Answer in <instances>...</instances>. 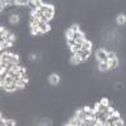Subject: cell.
I'll list each match as a JSON object with an SVG mask.
<instances>
[{
    "label": "cell",
    "instance_id": "3",
    "mask_svg": "<svg viewBox=\"0 0 126 126\" xmlns=\"http://www.w3.org/2000/svg\"><path fill=\"white\" fill-rule=\"evenodd\" d=\"M38 27H39V30L42 32V33H47V32H49V29H50V27H49V24H46V23H42L40 20H39V23H38Z\"/></svg>",
    "mask_w": 126,
    "mask_h": 126
},
{
    "label": "cell",
    "instance_id": "5",
    "mask_svg": "<svg viewBox=\"0 0 126 126\" xmlns=\"http://www.w3.org/2000/svg\"><path fill=\"white\" fill-rule=\"evenodd\" d=\"M3 88H5V91H8V92H14V91L19 90L18 86H16V83H12V85H4Z\"/></svg>",
    "mask_w": 126,
    "mask_h": 126
},
{
    "label": "cell",
    "instance_id": "20",
    "mask_svg": "<svg viewBox=\"0 0 126 126\" xmlns=\"http://www.w3.org/2000/svg\"><path fill=\"white\" fill-rule=\"evenodd\" d=\"M67 44L72 48V47H75L77 43H76V40H75V39H67Z\"/></svg>",
    "mask_w": 126,
    "mask_h": 126
},
{
    "label": "cell",
    "instance_id": "11",
    "mask_svg": "<svg viewBox=\"0 0 126 126\" xmlns=\"http://www.w3.org/2000/svg\"><path fill=\"white\" fill-rule=\"evenodd\" d=\"M91 47H92V43L86 39V42L82 44V50H91Z\"/></svg>",
    "mask_w": 126,
    "mask_h": 126
},
{
    "label": "cell",
    "instance_id": "16",
    "mask_svg": "<svg viewBox=\"0 0 126 126\" xmlns=\"http://www.w3.org/2000/svg\"><path fill=\"white\" fill-rule=\"evenodd\" d=\"M69 29L73 32V33H77V32H81V30H79V25H78V24H73Z\"/></svg>",
    "mask_w": 126,
    "mask_h": 126
},
{
    "label": "cell",
    "instance_id": "14",
    "mask_svg": "<svg viewBox=\"0 0 126 126\" xmlns=\"http://www.w3.org/2000/svg\"><path fill=\"white\" fill-rule=\"evenodd\" d=\"M81 62H82V59H81V57H79L78 54L72 57V63H73V64H79Z\"/></svg>",
    "mask_w": 126,
    "mask_h": 126
},
{
    "label": "cell",
    "instance_id": "22",
    "mask_svg": "<svg viewBox=\"0 0 126 126\" xmlns=\"http://www.w3.org/2000/svg\"><path fill=\"white\" fill-rule=\"evenodd\" d=\"M112 126H125V124H124V121L122 120H119V121H116Z\"/></svg>",
    "mask_w": 126,
    "mask_h": 126
},
{
    "label": "cell",
    "instance_id": "17",
    "mask_svg": "<svg viewBox=\"0 0 126 126\" xmlns=\"http://www.w3.org/2000/svg\"><path fill=\"white\" fill-rule=\"evenodd\" d=\"M28 6L32 9V10H33V12H35V10H38L37 9V6H35V4H34V1H33V0H29V4H28Z\"/></svg>",
    "mask_w": 126,
    "mask_h": 126
},
{
    "label": "cell",
    "instance_id": "7",
    "mask_svg": "<svg viewBox=\"0 0 126 126\" xmlns=\"http://www.w3.org/2000/svg\"><path fill=\"white\" fill-rule=\"evenodd\" d=\"M100 71L101 72H106L110 69V66H109V62H100V66H98Z\"/></svg>",
    "mask_w": 126,
    "mask_h": 126
},
{
    "label": "cell",
    "instance_id": "19",
    "mask_svg": "<svg viewBox=\"0 0 126 126\" xmlns=\"http://www.w3.org/2000/svg\"><path fill=\"white\" fill-rule=\"evenodd\" d=\"M73 34H75V33H73V32H72L71 29H67V30H66V35H67V39H72V38H73Z\"/></svg>",
    "mask_w": 126,
    "mask_h": 126
},
{
    "label": "cell",
    "instance_id": "18",
    "mask_svg": "<svg viewBox=\"0 0 126 126\" xmlns=\"http://www.w3.org/2000/svg\"><path fill=\"white\" fill-rule=\"evenodd\" d=\"M107 58H109V61H111V59H115L117 57H116V53H115V52H109V53H107Z\"/></svg>",
    "mask_w": 126,
    "mask_h": 126
},
{
    "label": "cell",
    "instance_id": "23",
    "mask_svg": "<svg viewBox=\"0 0 126 126\" xmlns=\"http://www.w3.org/2000/svg\"><path fill=\"white\" fill-rule=\"evenodd\" d=\"M30 59H33V61H34V59H38V56H37V54H32V56H30Z\"/></svg>",
    "mask_w": 126,
    "mask_h": 126
},
{
    "label": "cell",
    "instance_id": "12",
    "mask_svg": "<svg viewBox=\"0 0 126 126\" xmlns=\"http://www.w3.org/2000/svg\"><path fill=\"white\" fill-rule=\"evenodd\" d=\"M16 6H27L29 4V0H15Z\"/></svg>",
    "mask_w": 126,
    "mask_h": 126
},
{
    "label": "cell",
    "instance_id": "9",
    "mask_svg": "<svg viewBox=\"0 0 126 126\" xmlns=\"http://www.w3.org/2000/svg\"><path fill=\"white\" fill-rule=\"evenodd\" d=\"M10 23L13 25H16L19 23V15L18 14H12L10 15Z\"/></svg>",
    "mask_w": 126,
    "mask_h": 126
},
{
    "label": "cell",
    "instance_id": "13",
    "mask_svg": "<svg viewBox=\"0 0 126 126\" xmlns=\"http://www.w3.org/2000/svg\"><path fill=\"white\" fill-rule=\"evenodd\" d=\"M27 83H28V81H24V79H19V81H18V83H16V86H18V88L20 90V88H24V87L27 86Z\"/></svg>",
    "mask_w": 126,
    "mask_h": 126
},
{
    "label": "cell",
    "instance_id": "1",
    "mask_svg": "<svg viewBox=\"0 0 126 126\" xmlns=\"http://www.w3.org/2000/svg\"><path fill=\"white\" fill-rule=\"evenodd\" d=\"M107 53L105 49H98L97 53H96V58L98 59V62H109V58H107Z\"/></svg>",
    "mask_w": 126,
    "mask_h": 126
},
{
    "label": "cell",
    "instance_id": "4",
    "mask_svg": "<svg viewBox=\"0 0 126 126\" xmlns=\"http://www.w3.org/2000/svg\"><path fill=\"white\" fill-rule=\"evenodd\" d=\"M90 54H91V50H79V53H78V56L81 57V59H82V62L83 61H87L88 59V57H90Z\"/></svg>",
    "mask_w": 126,
    "mask_h": 126
},
{
    "label": "cell",
    "instance_id": "2",
    "mask_svg": "<svg viewBox=\"0 0 126 126\" xmlns=\"http://www.w3.org/2000/svg\"><path fill=\"white\" fill-rule=\"evenodd\" d=\"M49 83H50L52 86H57L58 83H59V76L56 75V73L50 75V76H49Z\"/></svg>",
    "mask_w": 126,
    "mask_h": 126
},
{
    "label": "cell",
    "instance_id": "21",
    "mask_svg": "<svg viewBox=\"0 0 126 126\" xmlns=\"http://www.w3.org/2000/svg\"><path fill=\"white\" fill-rule=\"evenodd\" d=\"M100 103H102L103 106H109V105H110V102H109V100H107V98H102Z\"/></svg>",
    "mask_w": 126,
    "mask_h": 126
},
{
    "label": "cell",
    "instance_id": "15",
    "mask_svg": "<svg viewBox=\"0 0 126 126\" xmlns=\"http://www.w3.org/2000/svg\"><path fill=\"white\" fill-rule=\"evenodd\" d=\"M115 112H116V111H115V110H113V109L110 106V107H109V110H107L106 112H105V115H106L107 117H111V116H112V115H113Z\"/></svg>",
    "mask_w": 126,
    "mask_h": 126
},
{
    "label": "cell",
    "instance_id": "8",
    "mask_svg": "<svg viewBox=\"0 0 126 126\" xmlns=\"http://www.w3.org/2000/svg\"><path fill=\"white\" fill-rule=\"evenodd\" d=\"M109 66H110V69H115V68H117L119 67V59L117 58H115V59H111L109 61Z\"/></svg>",
    "mask_w": 126,
    "mask_h": 126
},
{
    "label": "cell",
    "instance_id": "6",
    "mask_svg": "<svg viewBox=\"0 0 126 126\" xmlns=\"http://www.w3.org/2000/svg\"><path fill=\"white\" fill-rule=\"evenodd\" d=\"M10 63H13V64H19L20 63V59H19V56L15 54V53H12L10 54V59H9Z\"/></svg>",
    "mask_w": 126,
    "mask_h": 126
},
{
    "label": "cell",
    "instance_id": "10",
    "mask_svg": "<svg viewBox=\"0 0 126 126\" xmlns=\"http://www.w3.org/2000/svg\"><path fill=\"white\" fill-rule=\"evenodd\" d=\"M116 22H117V24L119 25H125L126 24V15H119L117 16V19H116Z\"/></svg>",
    "mask_w": 126,
    "mask_h": 126
}]
</instances>
